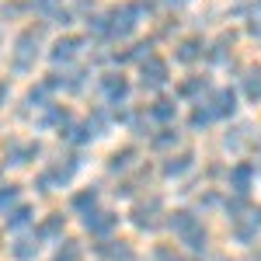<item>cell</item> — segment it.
<instances>
[{"label":"cell","instance_id":"6da1fadb","mask_svg":"<svg viewBox=\"0 0 261 261\" xmlns=\"http://www.w3.org/2000/svg\"><path fill=\"white\" fill-rule=\"evenodd\" d=\"M143 18V7L140 4H122L115 11H108L105 21H108V39H129L136 32V24Z\"/></svg>","mask_w":261,"mask_h":261},{"label":"cell","instance_id":"7a4b0ae2","mask_svg":"<svg viewBox=\"0 0 261 261\" xmlns=\"http://www.w3.org/2000/svg\"><path fill=\"white\" fill-rule=\"evenodd\" d=\"M39 45H42V28H24L14 42V60H11V70L14 73H28L32 63L39 56Z\"/></svg>","mask_w":261,"mask_h":261},{"label":"cell","instance_id":"3957f363","mask_svg":"<svg viewBox=\"0 0 261 261\" xmlns=\"http://www.w3.org/2000/svg\"><path fill=\"white\" fill-rule=\"evenodd\" d=\"M140 84L146 87V91H161L164 84H167V60H161V56L143 60V66H140Z\"/></svg>","mask_w":261,"mask_h":261},{"label":"cell","instance_id":"277c9868","mask_svg":"<svg viewBox=\"0 0 261 261\" xmlns=\"http://www.w3.org/2000/svg\"><path fill=\"white\" fill-rule=\"evenodd\" d=\"M101 94L108 105H125L129 101V81L122 73H105L101 77Z\"/></svg>","mask_w":261,"mask_h":261},{"label":"cell","instance_id":"5b68a950","mask_svg":"<svg viewBox=\"0 0 261 261\" xmlns=\"http://www.w3.org/2000/svg\"><path fill=\"white\" fill-rule=\"evenodd\" d=\"M115 226H119V216H115V213H98V209H91V213L84 216V230L94 233V237H108Z\"/></svg>","mask_w":261,"mask_h":261},{"label":"cell","instance_id":"8992f818","mask_svg":"<svg viewBox=\"0 0 261 261\" xmlns=\"http://www.w3.org/2000/svg\"><path fill=\"white\" fill-rule=\"evenodd\" d=\"M209 112H213V119H230V115L237 112V91H230V87H220V91L213 94V105H209Z\"/></svg>","mask_w":261,"mask_h":261},{"label":"cell","instance_id":"52a82bcc","mask_svg":"<svg viewBox=\"0 0 261 261\" xmlns=\"http://www.w3.org/2000/svg\"><path fill=\"white\" fill-rule=\"evenodd\" d=\"M81 45H84L81 35H63V39H56L53 53H49V60H53V63H70L77 53H81Z\"/></svg>","mask_w":261,"mask_h":261},{"label":"cell","instance_id":"ba28073f","mask_svg":"<svg viewBox=\"0 0 261 261\" xmlns=\"http://www.w3.org/2000/svg\"><path fill=\"white\" fill-rule=\"evenodd\" d=\"M254 174H258V171H254V164L241 161L233 171H230V188H233V192H241V195H247V192H251V185H254Z\"/></svg>","mask_w":261,"mask_h":261},{"label":"cell","instance_id":"9c48e42d","mask_svg":"<svg viewBox=\"0 0 261 261\" xmlns=\"http://www.w3.org/2000/svg\"><path fill=\"white\" fill-rule=\"evenodd\" d=\"M42 146L39 143H11V150H7V164H28L32 157H39Z\"/></svg>","mask_w":261,"mask_h":261},{"label":"cell","instance_id":"30bf717a","mask_svg":"<svg viewBox=\"0 0 261 261\" xmlns=\"http://www.w3.org/2000/svg\"><path fill=\"white\" fill-rule=\"evenodd\" d=\"M157 213H161V202H157V199L150 202V205H136L133 223H136L140 230H153V226H157Z\"/></svg>","mask_w":261,"mask_h":261},{"label":"cell","instance_id":"8fae6325","mask_svg":"<svg viewBox=\"0 0 261 261\" xmlns=\"http://www.w3.org/2000/svg\"><path fill=\"white\" fill-rule=\"evenodd\" d=\"M192 167H195V157H192V153L171 157V161H164V178H181V174H188Z\"/></svg>","mask_w":261,"mask_h":261},{"label":"cell","instance_id":"7c38bea8","mask_svg":"<svg viewBox=\"0 0 261 261\" xmlns=\"http://www.w3.org/2000/svg\"><path fill=\"white\" fill-rule=\"evenodd\" d=\"M98 254H101V258H108V261H136V254H133V247H129V244H115V241L101 244Z\"/></svg>","mask_w":261,"mask_h":261},{"label":"cell","instance_id":"4fadbf2b","mask_svg":"<svg viewBox=\"0 0 261 261\" xmlns=\"http://www.w3.org/2000/svg\"><path fill=\"white\" fill-rule=\"evenodd\" d=\"M202 53H205L202 39H185V42L178 45V53H174V60H178V63H195Z\"/></svg>","mask_w":261,"mask_h":261},{"label":"cell","instance_id":"5bb4252c","mask_svg":"<svg viewBox=\"0 0 261 261\" xmlns=\"http://www.w3.org/2000/svg\"><path fill=\"white\" fill-rule=\"evenodd\" d=\"M171 230H174L178 237H188L192 230H199V220H195L188 209H181V213H174V216H171Z\"/></svg>","mask_w":261,"mask_h":261},{"label":"cell","instance_id":"9a60e30c","mask_svg":"<svg viewBox=\"0 0 261 261\" xmlns=\"http://www.w3.org/2000/svg\"><path fill=\"white\" fill-rule=\"evenodd\" d=\"M174 115H178V105L171 98H157L153 105H150V119L157 122H174Z\"/></svg>","mask_w":261,"mask_h":261},{"label":"cell","instance_id":"2e32d148","mask_svg":"<svg viewBox=\"0 0 261 261\" xmlns=\"http://www.w3.org/2000/svg\"><path fill=\"white\" fill-rule=\"evenodd\" d=\"M11 254H14L18 261H32L35 254H39V237H18L14 247H11Z\"/></svg>","mask_w":261,"mask_h":261},{"label":"cell","instance_id":"e0dca14e","mask_svg":"<svg viewBox=\"0 0 261 261\" xmlns=\"http://www.w3.org/2000/svg\"><path fill=\"white\" fill-rule=\"evenodd\" d=\"M70 205H73L77 213H84V216H87V213L98 205V188H84V192H77V195L70 199Z\"/></svg>","mask_w":261,"mask_h":261},{"label":"cell","instance_id":"ac0fdd59","mask_svg":"<svg viewBox=\"0 0 261 261\" xmlns=\"http://www.w3.org/2000/svg\"><path fill=\"white\" fill-rule=\"evenodd\" d=\"M244 94L251 101H261V66H251L244 73Z\"/></svg>","mask_w":261,"mask_h":261},{"label":"cell","instance_id":"d6986e66","mask_svg":"<svg viewBox=\"0 0 261 261\" xmlns=\"http://www.w3.org/2000/svg\"><path fill=\"white\" fill-rule=\"evenodd\" d=\"M153 56V39H146V42H136L133 49H125L119 56V63H133V60H150Z\"/></svg>","mask_w":261,"mask_h":261},{"label":"cell","instance_id":"ffe728a7","mask_svg":"<svg viewBox=\"0 0 261 261\" xmlns=\"http://www.w3.org/2000/svg\"><path fill=\"white\" fill-rule=\"evenodd\" d=\"M202 91H209V77H188V81L178 87L181 98H195V94H202Z\"/></svg>","mask_w":261,"mask_h":261},{"label":"cell","instance_id":"44dd1931","mask_svg":"<svg viewBox=\"0 0 261 261\" xmlns=\"http://www.w3.org/2000/svg\"><path fill=\"white\" fill-rule=\"evenodd\" d=\"M133 157H136V150H133V146H125V150H119V153H112V161H108V171H112V174L125 171V167L133 164Z\"/></svg>","mask_w":261,"mask_h":261},{"label":"cell","instance_id":"7402d4cb","mask_svg":"<svg viewBox=\"0 0 261 261\" xmlns=\"http://www.w3.org/2000/svg\"><path fill=\"white\" fill-rule=\"evenodd\" d=\"M66 122H70V112L60 108V105H49V112L42 115V125H60V129H63Z\"/></svg>","mask_w":261,"mask_h":261},{"label":"cell","instance_id":"603a6c76","mask_svg":"<svg viewBox=\"0 0 261 261\" xmlns=\"http://www.w3.org/2000/svg\"><path fill=\"white\" fill-rule=\"evenodd\" d=\"M28 223H32V209H28V205H14L11 216H7V226H11V230H21V226H28Z\"/></svg>","mask_w":261,"mask_h":261},{"label":"cell","instance_id":"cb8c5ba5","mask_svg":"<svg viewBox=\"0 0 261 261\" xmlns=\"http://www.w3.org/2000/svg\"><path fill=\"white\" fill-rule=\"evenodd\" d=\"M49 94H53V91H49V87H45V81L39 84V87H32V91H28V105H32V108H49Z\"/></svg>","mask_w":261,"mask_h":261},{"label":"cell","instance_id":"d4e9b609","mask_svg":"<svg viewBox=\"0 0 261 261\" xmlns=\"http://www.w3.org/2000/svg\"><path fill=\"white\" fill-rule=\"evenodd\" d=\"M150 143H153V150H167V146H174V143H178V133H174L171 125H164V129H161V133H157Z\"/></svg>","mask_w":261,"mask_h":261},{"label":"cell","instance_id":"484cf974","mask_svg":"<svg viewBox=\"0 0 261 261\" xmlns=\"http://www.w3.org/2000/svg\"><path fill=\"white\" fill-rule=\"evenodd\" d=\"M60 230H63V216H56V213H53V216L39 226V233H35V237H39V241H42V237H56Z\"/></svg>","mask_w":261,"mask_h":261},{"label":"cell","instance_id":"4316f807","mask_svg":"<svg viewBox=\"0 0 261 261\" xmlns=\"http://www.w3.org/2000/svg\"><path fill=\"white\" fill-rule=\"evenodd\" d=\"M213 112H209V105H199L195 112H192V129H205V125H213Z\"/></svg>","mask_w":261,"mask_h":261},{"label":"cell","instance_id":"83f0119b","mask_svg":"<svg viewBox=\"0 0 261 261\" xmlns=\"http://www.w3.org/2000/svg\"><path fill=\"white\" fill-rule=\"evenodd\" d=\"M18 205V188L14 185H4L0 188V213H7V209H14Z\"/></svg>","mask_w":261,"mask_h":261},{"label":"cell","instance_id":"f1b7e54d","mask_svg":"<svg viewBox=\"0 0 261 261\" xmlns=\"http://www.w3.org/2000/svg\"><path fill=\"white\" fill-rule=\"evenodd\" d=\"M66 136H70V140H73V143H91V140H94V136H98V133L91 129V122H84V125H77V129H70Z\"/></svg>","mask_w":261,"mask_h":261},{"label":"cell","instance_id":"f546056e","mask_svg":"<svg viewBox=\"0 0 261 261\" xmlns=\"http://www.w3.org/2000/svg\"><path fill=\"white\" fill-rule=\"evenodd\" d=\"M32 11L42 14V18H53L60 11V0H32Z\"/></svg>","mask_w":261,"mask_h":261},{"label":"cell","instance_id":"4dcf8cb0","mask_svg":"<svg viewBox=\"0 0 261 261\" xmlns=\"http://www.w3.org/2000/svg\"><path fill=\"white\" fill-rule=\"evenodd\" d=\"M205 241H209V237H205V230H202V226H199V230H192V233L185 237V244H188L195 254H199V251H205Z\"/></svg>","mask_w":261,"mask_h":261},{"label":"cell","instance_id":"1f68e13d","mask_svg":"<svg viewBox=\"0 0 261 261\" xmlns=\"http://www.w3.org/2000/svg\"><path fill=\"white\" fill-rule=\"evenodd\" d=\"M254 233H258V223H244V226H237V230H233V237H237L241 244L254 241Z\"/></svg>","mask_w":261,"mask_h":261},{"label":"cell","instance_id":"d6a6232c","mask_svg":"<svg viewBox=\"0 0 261 261\" xmlns=\"http://www.w3.org/2000/svg\"><path fill=\"white\" fill-rule=\"evenodd\" d=\"M247 209V202L244 199H233V202H226V213H230V220H241V213Z\"/></svg>","mask_w":261,"mask_h":261},{"label":"cell","instance_id":"836d02e7","mask_svg":"<svg viewBox=\"0 0 261 261\" xmlns=\"http://www.w3.org/2000/svg\"><path fill=\"white\" fill-rule=\"evenodd\" d=\"M153 261H185V258H178L171 247H157V251H153Z\"/></svg>","mask_w":261,"mask_h":261},{"label":"cell","instance_id":"e575fe53","mask_svg":"<svg viewBox=\"0 0 261 261\" xmlns=\"http://www.w3.org/2000/svg\"><path fill=\"white\" fill-rule=\"evenodd\" d=\"M129 125H133L136 136H146V133H150V122H146V119H129Z\"/></svg>","mask_w":261,"mask_h":261},{"label":"cell","instance_id":"d590c367","mask_svg":"<svg viewBox=\"0 0 261 261\" xmlns=\"http://www.w3.org/2000/svg\"><path fill=\"white\" fill-rule=\"evenodd\" d=\"M0 105H7V84L0 81Z\"/></svg>","mask_w":261,"mask_h":261},{"label":"cell","instance_id":"8d00e7d4","mask_svg":"<svg viewBox=\"0 0 261 261\" xmlns=\"http://www.w3.org/2000/svg\"><path fill=\"white\" fill-rule=\"evenodd\" d=\"M171 7H185V4H192V0H167Z\"/></svg>","mask_w":261,"mask_h":261},{"label":"cell","instance_id":"74e56055","mask_svg":"<svg viewBox=\"0 0 261 261\" xmlns=\"http://www.w3.org/2000/svg\"><path fill=\"white\" fill-rule=\"evenodd\" d=\"M254 261H261V258H254Z\"/></svg>","mask_w":261,"mask_h":261}]
</instances>
